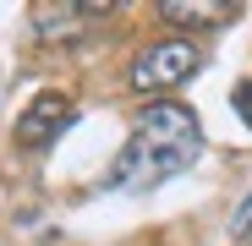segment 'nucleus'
I'll return each mask as SVG.
<instances>
[{
    "label": "nucleus",
    "mask_w": 252,
    "mask_h": 246,
    "mask_svg": "<svg viewBox=\"0 0 252 246\" xmlns=\"http://www.w3.org/2000/svg\"><path fill=\"white\" fill-rule=\"evenodd\" d=\"M203 153V126H197V115L187 104H170V99H159L137 115V126H132V142L121 148L115 159V170H110V186L115 191H159L164 181H176L187 175L192 164Z\"/></svg>",
    "instance_id": "1"
},
{
    "label": "nucleus",
    "mask_w": 252,
    "mask_h": 246,
    "mask_svg": "<svg viewBox=\"0 0 252 246\" xmlns=\"http://www.w3.org/2000/svg\"><path fill=\"white\" fill-rule=\"evenodd\" d=\"M197 71V44L187 38H159L132 60V88L137 93H159V88H181V82Z\"/></svg>",
    "instance_id": "2"
},
{
    "label": "nucleus",
    "mask_w": 252,
    "mask_h": 246,
    "mask_svg": "<svg viewBox=\"0 0 252 246\" xmlns=\"http://www.w3.org/2000/svg\"><path fill=\"white\" fill-rule=\"evenodd\" d=\"M77 120V109H71V99H61V93H38L28 109H22V120H17V142L22 148H50L66 126Z\"/></svg>",
    "instance_id": "3"
},
{
    "label": "nucleus",
    "mask_w": 252,
    "mask_h": 246,
    "mask_svg": "<svg viewBox=\"0 0 252 246\" xmlns=\"http://www.w3.org/2000/svg\"><path fill=\"white\" fill-rule=\"evenodd\" d=\"M82 17H104V6H33L38 38H66L61 27H77Z\"/></svg>",
    "instance_id": "4"
},
{
    "label": "nucleus",
    "mask_w": 252,
    "mask_h": 246,
    "mask_svg": "<svg viewBox=\"0 0 252 246\" xmlns=\"http://www.w3.org/2000/svg\"><path fill=\"white\" fill-rule=\"evenodd\" d=\"M159 17H170V22H220L225 6H214V0H164Z\"/></svg>",
    "instance_id": "5"
},
{
    "label": "nucleus",
    "mask_w": 252,
    "mask_h": 246,
    "mask_svg": "<svg viewBox=\"0 0 252 246\" xmlns=\"http://www.w3.org/2000/svg\"><path fill=\"white\" fill-rule=\"evenodd\" d=\"M230 104H236V115L247 120V132H252V77H241V82H236V93H230Z\"/></svg>",
    "instance_id": "6"
},
{
    "label": "nucleus",
    "mask_w": 252,
    "mask_h": 246,
    "mask_svg": "<svg viewBox=\"0 0 252 246\" xmlns=\"http://www.w3.org/2000/svg\"><path fill=\"white\" fill-rule=\"evenodd\" d=\"M230 235H236V241H241V235H252V191L241 197V208L230 214Z\"/></svg>",
    "instance_id": "7"
}]
</instances>
